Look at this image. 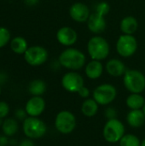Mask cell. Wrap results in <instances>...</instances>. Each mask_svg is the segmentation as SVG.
<instances>
[{
	"label": "cell",
	"instance_id": "1",
	"mask_svg": "<svg viewBox=\"0 0 145 146\" xmlns=\"http://www.w3.org/2000/svg\"><path fill=\"white\" fill-rule=\"evenodd\" d=\"M58 62L65 68L76 71L81 69L85 66L86 57L81 50L69 47L61 52L58 57Z\"/></svg>",
	"mask_w": 145,
	"mask_h": 146
},
{
	"label": "cell",
	"instance_id": "2",
	"mask_svg": "<svg viewBox=\"0 0 145 146\" xmlns=\"http://www.w3.org/2000/svg\"><path fill=\"white\" fill-rule=\"evenodd\" d=\"M87 51L92 60L103 61L109 56L110 46L105 38L96 35L88 40Z\"/></svg>",
	"mask_w": 145,
	"mask_h": 146
},
{
	"label": "cell",
	"instance_id": "3",
	"mask_svg": "<svg viewBox=\"0 0 145 146\" xmlns=\"http://www.w3.org/2000/svg\"><path fill=\"white\" fill-rule=\"evenodd\" d=\"M123 83L131 93H141L145 89L144 74L137 69L126 70L123 77Z\"/></svg>",
	"mask_w": 145,
	"mask_h": 146
},
{
	"label": "cell",
	"instance_id": "4",
	"mask_svg": "<svg viewBox=\"0 0 145 146\" xmlns=\"http://www.w3.org/2000/svg\"><path fill=\"white\" fill-rule=\"evenodd\" d=\"M22 128L25 135L31 139H39L43 137L47 131L45 123L37 117H27L23 121Z\"/></svg>",
	"mask_w": 145,
	"mask_h": 146
},
{
	"label": "cell",
	"instance_id": "5",
	"mask_svg": "<svg viewBox=\"0 0 145 146\" xmlns=\"http://www.w3.org/2000/svg\"><path fill=\"white\" fill-rule=\"evenodd\" d=\"M125 127L121 121L115 119L109 120L103 127V138L109 143L120 142L125 135Z\"/></svg>",
	"mask_w": 145,
	"mask_h": 146
},
{
	"label": "cell",
	"instance_id": "6",
	"mask_svg": "<svg viewBox=\"0 0 145 146\" xmlns=\"http://www.w3.org/2000/svg\"><path fill=\"white\" fill-rule=\"evenodd\" d=\"M138 50V41L133 35L122 34L116 42L117 53L125 58L132 56Z\"/></svg>",
	"mask_w": 145,
	"mask_h": 146
},
{
	"label": "cell",
	"instance_id": "7",
	"mask_svg": "<svg viewBox=\"0 0 145 146\" xmlns=\"http://www.w3.org/2000/svg\"><path fill=\"white\" fill-rule=\"evenodd\" d=\"M55 126L59 133L68 134L72 133L76 127V118L72 112L62 110L57 114L55 120Z\"/></svg>",
	"mask_w": 145,
	"mask_h": 146
},
{
	"label": "cell",
	"instance_id": "8",
	"mask_svg": "<svg viewBox=\"0 0 145 146\" xmlns=\"http://www.w3.org/2000/svg\"><path fill=\"white\" fill-rule=\"evenodd\" d=\"M117 96L116 88L111 84H103L93 91V98L100 105L111 104Z\"/></svg>",
	"mask_w": 145,
	"mask_h": 146
},
{
	"label": "cell",
	"instance_id": "9",
	"mask_svg": "<svg viewBox=\"0 0 145 146\" xmlns=\"http://www.w3.org/2000/svg\"><path fill=\"white\" fill-rule=\"evenodd\" d=\"M49 57V53L45 48L39 45H34L28 47L24 53V58L26 62L33 67L40 66L44 64Z\"/></svg>",
	"mask_w": 145,
	"mask_h": 146
},
{
	"label": "cell",
	"instance_id": "10",
	"mask_svg": "<svg viewBox=\"0 0 145 146\" xmlns=\"http://www.w3.org/2000/svg\"><path fill=\"white\" fill-rule=\"evenodd\" d=\"M62 87L69 92H78L84 86L83 77L75 71L66 73L62 79Z\"/></svg>",
	"mask_w": 145,
	"mask_h": 146
},
{
	"label": "cell",
	"instance_id": "11",
	"mask_svg": "<svg viewBox=\"0 0 145 146\" xmlns=\"http://www.w3.org/2000/svg\"><path fill=\"white\" fill-rule=\"evenodd\" d=\"M69 15L74 21L83 23L87 22L91 13L89 7L85 3L77 2L72 4L69 8Z\"/></svg>",
	"mask_w": 145,
	"mask_h": 146
},
{
	"label": "cell",
	"instance_id": "12",
	"mask_svg": "<svg viewBox=\"0 0 145 146\" xmlns=\"http://www.w3.org/2000/svg\"><path fill=\"white\" fill-rule=\"evenodd\" d=\"M56 39L62 45L70 47L77 42L78 33L70 27H62L56 33Z\"/></svg>",
	"mask_w": 145,
	"mask_h": 146
},
{
	"label": "cell",
	"instance_id": "13",
	"mask_svg": "<svg viewBox=\"0 0 145 146\" xmlns=\"http://www.w3.org/2000/svg\"><path fill=\"white\" fill-rule=\"evenodd\" d=\"M44 109H45L44 100L40 96H33L27 101L25 110L29 116L37 117L44 112Z\"/></svg>",
	"mask_w": 145,
	"mask_h": 146
},
{
	"label": "cell",
	"instance_id": "14",
	"mask_svg": "<svg viewBox=\"0 0 145 146\" xmlns=\"http://www.w3.org/2000/svg\"><path fill=\"white\" fill-rule=\"evenodd\" d=\"M86 23H87L88 29L92 33H95V34H100L103 33L107 27L105 16H103L96 12L91 14Z\"/></svg>",
	"mask_w": 145,
	"mask_h": 146
},
{
	"label": "cell",
	"instance_id": "15",
	"mask_svg": "<svg viewBox=\"0 0 145 146\" xmlns=\"http://www.w3.org/2000/svg\"><path fill=\"white\" fill-rule=\"evenodd\" d=\"M107 73L113 77H121L125 74L126 69L124 62L117 58L109 60L105 66Z\"/></svg>",
	"mask_w": 145,
	"mask_h": 146
},
{
	"label": "cell",
	"instance_id": "16",
	"mask_svg": "<svg viewBox=\"0 0 145 146\" xmlns=\"http://www.w3.org/2000/svg\"><path fill=\"white\" fill-rule=\"evenodd\" d=\"M103 72V65L101 61L91 60L89 62L85 68V75L91 80H97L101 77Z\"/></svg>",
	"mask_w": 145,
	"mask_h": 146
},
{
	"label": "cell",
	"instance_id": "17",
	"mask_svg": "<svg viewBox=\"0 0 145 146\" xmlns=\"http://www.w3.org/2000/svg\"><path fill=\"white\" fill-rule=\"evenodd\" d=\"M120 28L124 34H130L132 35L135 33L138 28V20L133 16H126L124 17L120 24Z\"/></svg>",
	"mask_w": 145,
	"mask_h": 146
},
{
	"label": "cell",
	"instance_id": "18",
	"mask_svg": "<svg viewBox=\"0 0 145 146\" xmlns=\"http://www.w3.org/2000/svg\"><path fill=\"white\" fill-rule=\"evenodd\" d=\"M128 124L134 128L142 127L144 124L145 115L143 110H132L126 117Z\"/></svg>",
	"mask_w": 145,
	"mask_h": 146
},
{
	"label": "cell",
	"instance_id": "19",
	"mask_svg": "<svg viewBox=\"0 0 145 146\" xmlns=\"http://www.w3.org/2000/svg\"><path fill=\"white\" fill-rule=\"evenodd\" d=\"M98 110V104L94 98H86L81 106V112L87 117L94 116Z\"/></svg>",
	"mask_w": 145,
	"mask_h": 146
},
{
	"label": "cell",
	"instance_id": "20",
	"mask_svg": "<svg viewBox=\"0 0 145 146\" xmlns=\"http://www.w3.org/2000/svg\"><path fill=\"white\" fill-rule=\"evenodd\" d=\"M144 104V98L140 93H131L126 98V105L131 110H141Z\"/></svg>",
	"mask_w": 145,
	"mask_h": 146
},
{
	"label": "cell",
	"instance_id": "21",
	"mask_svg": "<svg viewBox=\"0 0 145 146\" xmlns=\"http://www.w3.org/2000/svg\"><path fill=\"white\" fill-rule=\"evenodd\" d=\"M45 91L46 84L42 80H33L28 85V92L32 96H41L45 92Z\"/></svg>",
	"mask_w": 145,
	"mask_h": 146
},
{
	"label": "cell",
	"instance_id": "22",
	"mask_svg": "<svg viewBox=\"0 0 145 146\" xmlns=\"http://www.w3.org/2000/svg\"><path fill=\"white\" fill-rule=\"evenodd\" d=\"M10 48L16 54H24L28 49V45L24 38L15 37L10 41Z\"/></svg>",
	"mask_w": 145,
	"mask_h": 146
},
{
	"label": "cell",
	"instance_id": "23",
	"mask_svg": "<svg viewBox=\"0 0 145 146\" xmlns=\"http://www.w3.org/2000/svg\"><path fill=\"white\" fill-rule=\"evenodd\" d=\"M18 129H19L18 122L15 119L8 118L3 122L2 131L5 136H9V137L14 136L17 133Z\"/></svg>",
	"mask_w": 145,
	"mask_h": 146
},
{
	"label": "cell",
	"instance_id": "24",
	"mask_svg": "<svg viewBox=\"0 0 145 146\" xmlns=\"http://www.w3.org/2000/svg\"><path fill=\"white\" fill-rule=\"evenodd\" d=\"M139 139L133 134H125L120 140V146H140Z\"/></svg>",
	"mask_w": 145,
	"mask_h": 146
},
{
	"label": "cell",
	"instance_id": "25",
	"mask_svg": "<svg viewBox=\"0 0 145 146\" xmlns=\"http://www.w3.org/2000/svg\"><path fill=\"white\" fill-rule=\"evenodd\" d=\"M9 41H10L9 31L3 27H0V48L6 45Z\"/></svg>",
	"mask_w": 145,
	"mask_h": 146
},
{
	"label": "cell",
	"instance_id": "26",
	"mask_svg": "<svg viewBox=\"0 0 145 146\" xmlns=\"http://www.w3.org/2000/svg\"><path fill=\"white\" fill-rule=\"evenodd\" d=\"M109 10H110V5L107 2H101L97 5L95 12L103 16H105L109 14Z\"/></svg>",
	"mask_w": 145,
	"mask_h": 146
},
{
	"label": "cell",
	"instance_id": "27",
	"mask_svg": "<svg viewBox=\"0 0 145 146\" xmlns=\"http://www.w3.org/2000/svg\"><path fill=\"white\" fill-rule=\"evenodd\" d=\"M9 112V106L7 103L0 101V119H3L8 115Z\"/></svg>",
	"mask_w": 145,
	"mask_h": 146
},
{
	"label": "cell",
	"instance_id": "28",
	"mask_svg": "<svg viewBox=\"0 0 145 146\" xmlns=\"http://www.w3.org/2000/svg\"><path fill=\"white\" fill-rule=\"evenodd\" d=\"M116 111L113 108H108L105 111V115L109 120L111 119H115L116 118Z\"/></svg>",
	"mask_w": 145,
	"mask_h": 146
},
{
	"label": "cell",
	"instance_id": "29",
	"mask_svg": "<svg viewBox=\"0 0 145 146\" xmlns=\"http://www.w3.org/2000/svg\"><path fill=\"white\" fill-rule=\"evenodd\" d=\"M77 93L79 95V97H81V98H88L89 96H90V91H89V89H88L87 87H85V86L81 87V88L79 89V91Z\"/></svg>",
	"mask_w": 145,
	"mask_h": 146
},
{
	"label": "cell",
	"instance_id": "30",
	"mask_svg": "<svg viewBox=\"0 0 145 146\" xmlns=\"http://www.w3.org/2000/svg\"><path fill=\"white\" fill-rule=\"evenodd\" d=\"M26 110H18L15 111V117L18 119V120H25L26 119Z\"/></svg>",
	"mask_w": 145,
	"mask_h": 146
},
{
	"label": "cell",
	"instance_id": "31",
	"mask_svg": "<svg viewBox=\"0 0 145 146\" xmlns=\"http://www.w3.org/2000/svg\"><path fill=\"white\" fill-rule=\"evenodd\" d=\"M19 146H34V143L31 139H24L20 143Z\"/></svg>",
	"mask_w": 145,
	"mask_h": 146
},
{
	"label": "cell",
	"instance_id": "32",
	"mask_svg": "<svg viewBox=\"0 0 145 146\" xmlns=\"http://www.w3.org/2000/svg\"><path fill=\"white\" fill-rule=\"evenodd\" d=\"M8 145V139L6 136L0 135V146H6Z\"/></svg>",
	"mask_w": 145,
	"mask_h": 146
},
{
	"label": "cell",
	"instance_id": "33",
	"mask_svg": "<svg viewBox=\"0 0 145 146\" xmlns=\"http://www.w3.org/2000/svg\"><path fill=\"white\" fill-rule=\"evenodd\" d=\"M140 146H145V139L143 140V142L141 143V145Z\"/></svg>",
	"mask_w": 145,
	"mask_h": 146
},
{
	"label": "cell",
	"instance_id": "34",
	"mask_svg": "<svg viewBox=\"0 0 145 146\" xmlns=\"http://www.w3.org/2000/svg\"><path fill=\"white\" fill-rule=\"evenodd\" d=\"M143 111H144V115H145V104H144V106L143 107V110H142Z\"/></svg>",
	"mask_w": 145,
	"mask_h": 146
},
{
	"label": "cell",
	"instance_id": "35",
	"mask_svg": "<svg viewBox=\"0 0 145 146\" xmlns=\"http://www.w3.org/2000/svg\"><path fill=\"white\" fill-rule=\"evenodd\" d=\"M0 94H1V87H0Z\"/></svg>",
	"mask_w": 145,
	"mask_h": 146
}]
</instances>
